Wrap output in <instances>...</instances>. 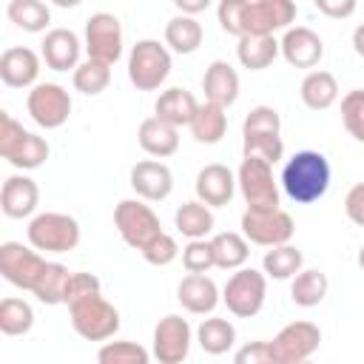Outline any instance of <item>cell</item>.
<instances>
[{
  "label": "cell",
  "mask_w": 364,
  "mask_h": 364,
  "mask_svg": "<svg viewBox=\"0 0 364 364\" xmlns=\"http://www.w3.org/2000/svg\"><path fill=\"white\" fill-rule=\"evenodd\" d=\"M85 51L88 60L114 65L122 57V26L117 14L97 11L85 20Z\"/></svg>",
  "instance_id": "obj_14"
},
{
  "label": "cell",
  "mask_w": 364,
  "mask_h": 364,
  "mask_svg": "<svg viewBox=\"0 0 364 364\" xmlns=\"http://www.w3.org/2000/svg\"><path fill=\"white\" fill-rule=\"evenodd\" d=\"M293 216L284 213L282 208H273V210H253L247 208L242 213V236L253 245H262V247H282L293 239Z\"/></svg>",
  "instance_id": "obj_9"
},
{
  "label": "cell",
  "mask_w": 364,
  "mask_h": 364,
  "mask_svg": "<svg viewBox=\"0 0 364 364\" xmlns=\"http://www.w3.org/2000/svg\"><path fill=\"white\" fill-rule=\"evenodd\" d=\"M74 88L80 91V94H85V97H97V94H102L105 88H108V82H111V65H105V63H97V60H85V63H80L77 68H74Z\"/></svg>",
  "instance_id": "obj_38"
},
{
  "label": "cell",
  "mask_w": 364,
  "mask_h": 364,
  "mask_svg": "<svg viewBox=\"0 0 364 364\" xmlns=\"http://www.w3.org/2000/svg\"><path fill=\"white\" fill-rule=\"evenodd\" d=\"M341 122L353 139L364 142V91L361 88L347 91L341 97Z\"/></svg>",
  "instance_id": "obj_42"
},
{
  "label": "cell",
  "mask_w": 364,
  "mask_h": 364,
  "mask_svg": "<svg viewBox=\"0 0 364 364\" xmlns=\"http://www.w3.org/2000/svg\"><path fill=\"white\" fill-rule=\"evenodd\" d=\"M68 318L77 336L85 341H105L119 330V310L100 293L82 296L68 304Z\"/></svg>",
  "instance_id": "obj_4"
},
{
  "label": "cell",
  "mask_w": 364,
  "mask_h": 364,
  "mask_svg": "<svg viewBox=\"0 0 364 364\" xmlns=\"http://www.w3.org/2000/svg\"><path fill=\"white\" fill-rule=\"evenodd\" d=\"M344 213H347V219L353 225L364 228V182H358V185H353L347 191V196H344Z\"/></svg>",
  "instance_id": "obj_47"
},
{
  "label": "cell",
  "mask_w": 364,
  "mask_h": 364,
  "mask_svg": "<svg viewBox=\"0 0 364 364\" xmlns=\"http://www.w3.org/2000/svg\"><path fill=\"white\" fill-rule=\"evenodd\" d=\"M316 9L333 20H341L355 11V0H316Z\"/></svg>",
  "instance_id": "obj_48"
},
{
  "label": "cell",
  "mask_w": 364,
  "mask_h": 364,
  "mask_svg": "<svg viewBox=\"0 0 364 364\" xmlns=\"http://www.w3.org/2000/svg\"><path fill=\"white\" fill-rule=\"evenodd\" d=\"M40 46V57L51 71H68L80 65V37L71 28H51Z\"/></svg>",
  "instance_id": "obj_21"
},
{
  "label": "cell",
  "mask_w": 364,
  "mask_h": 364,
  "mask_svg": "<svg viewBox=\"0 0 364 364\" xmlns=\"http://www.w3.org/2000/svg\"><path fill=\"white\" fill-rule=\"evenodd\" d=\"M188 128H191V134H193L196 142L213 145V142H219V139L225 136V131H228V114H225L222 105L202 102V105L196 108V117H193V122H191Z\"/></svg>",
  "instance_id": "obj_30"
},
{
  "label": "cell",
  "mask_w": 364,
  "mask_h": 364,
  "mask_svg": "<svg viewBox=\"0 0 364 364\" xmlns=\"http://www.w3.org/2000/svg\"><path fill=\"white\" fill-rule=\"evenodd\" d=\"M171 74V51L159 40H139L128 54V80L136 91H156Z\"/></svg>",
  "instance_id": "obj_7"
},
{
  "label": "cell",
  "mask_w": 364,
  "mask_h": 364,
  "mask_svg": "<svg viewBox=\"0 0 364 364\" xmlns=\"http://www.w3.org/2000/svg\"><path fill=\"white\" fill-rule=\"evenodd\" d=\"M68 282H71V270L60 262H48L37 287H34V296L43 301V304H65V290H68Z\"/></svg>",
  "instance_id": "obj_35"
},
{
  "label": "cell",
  "mask_w": 364,
  "mask_h": 364,
  "mask_svg": "<svg viewBox=\"0 0 364 364\" xmlns=\"http://www.w3.org/2000/svg\"><path fill=\"white\" fill-rule=\"evenodd\" d=\"M37 202H40V188L31 176H23V173H14L3 182V191H0V210L9 216V219H26L37 210Z\"/></svg>",
  "instance_id": "obj_20"
},
{
  "label": "cell",
  "mask_w": 364,
  "mask_h": 364,
  "mask_svg": "<svg viewBox=\"0 0 364 364\" xmlns=\"http://www.w3.org/2000/svg\"><path fill=\"white\" fill-rule=\"evenodd\" d=\"M282 54V46L276 37H242L236 46V57L250 71H264L273 65V60Z\"/></svg>",
  "instance_id": "obj_29"
},
{
  "label": "cell",
  "mask_w": 364,
  "mask_h": 364,
  "mask_svg": "<svg viewBox=\"0 0 364 364\" xmlns=\"http://www.w3.org/2000/svg\"><path fill=\"white\" fill-rule=\"evenodd\" d=\"M353 48H355L358 57H364V23H358L355 31H353Z\"/></svg>",
  "instance_id": "obj_50"
},
{
  "label": "cell",
  "mask_w": 364,
  "mask_h": 364,
  "mask_svg": "<svg viewBox=\"0 0 364 364\" xmlns=\"http://www.w3.org/2000/svg\"><path fill=\"white\" fill-rule=\"evenodd\" d=\"M210 6V0H176V9L185 14V17H193L199 11H205Z\"/></svg>",
  "instance_id": "obj_49"
},
{
  "label": "cell",
  "mask_w": 364,
  "mask_h": 364,
  "mask_svg": "<svg viewBox=\"0 0 364 364\" xmlns=\"http://www.w3.org/2000/svg\"><path fill=\"white\" fill-rule=\"evenodd\" d=\"M196 341L208 355H222L233 347L236 341V327L228 318H202V324L196 327Z\"/></svg>",
  "instance_id": "obj_32"
},
{
  "label": "cell",
  "mask_w": 364,
  "mask_h": 364,
  "mask_svg": "<svg viewBox=\"0 0 364 364\" xmlns=\"http://www.w3.org/2000/svg\"><path fill=\"white\" fill-rule=\"evenodd\" d=\"M233 364H276L273 361V350L270 341H247L236 350Z\"/></svg>",
  "instance_id": "obj_45"
},
{
  "label": "cell",
  "mask_w": 364,
  "mask_h": 364,
  "mask_svg": "<svg viewBox=\"0 0 364 364\" xmlns=\"http://www.w3.org/2000/svg\"><path fill=\"white\" fill-rule=\"evenodd\" d=\"M264 296H267V279L253 267L236 270L222 290V301L236 318H253L264 307Z\"/></svg>",
  "instance_id": "obj_8"
},
{
  "label": "cell",
  "mask_w": 364,
  "mask_h": 364,
  "mask_svg": "<svg viewBox=\"0 0 364 364\" xmlns=\"http://www.w3.org/2000/svg\"><path fill=\"white\" fill-rule=\"evenodd\" d=\"M28 245L34 250H46V253H68L80 245V222L68 213H57V210H46L37 213L28 228Z\"/></svg>",
  "instance_id": "obj_5"
},
{
  "label": "cell",
  "mask_w": 364,
  "mask_h": 364,
  "mask_svg": "<svg viewBox=\"0 0 364 364\" xmlns=\"http://www.w3.org/2000/svg\"><path fill=\"white\" fill-rule=\"evenodd\" d=\"M327 287H330L327 276H324L321 270H313V267H310V270H301V273L293 276L290 299H293V304H299V307H316V304L324 301Z\"/></svg>",
  "instance_id": "obj_33"
},
{
  "label": "cell",
  "mask_w": 364,
  "mask_h": 364,
  "mask_svg": "<svg viewBox=\"0 0 364 364\" xmlns=\"http://www.w3.org/2000/svg\"><path fill=\"white\" fill-rule=\"evenodd\" d=\"M0 156L20 171H34L48 159V142L26 131L9 111L0 114Z\"/></svg>",
  "instance_id": "obj_3"
},
{
  "label": "cell",
  "mask_w": 364,
  "mask_h": 364,
  "mask_svg": "<svg viewBox=\"0 0 364 364\" xmlns=\"http://www.w3.org/2000/svg\"><path fill=\"white\" fill-rule=\"evenodd\" d=\"M196 108H199L196 97H193L188 88L173 85V88H165V91L159 94V100H156V105H154V111H156L154 117H159L162 122H168V125H173V128H182V125H191V122H193Z\"/></svg>",
  "instance_id": "obj_25"
},
{
  "label": "cell",
  "mask_w": 364,
  "mask_h": 364,
  "mask_svg": "<svg viewBox=\"0 0 364 364\" xmlns=\"http://www.w3.org/2000/svg\"><path fill=\"white\" fill-rule=\"evenodd\" d=\"M182 267H185L188 273H202V276H205L210 267H216L210 242H205V239L188 242V245L182 247Z\"/></svg>",
  "instance_id": "obj_43"
},
{
  "label": "cell",
  "mask_w": 364,
  "mask_h": 364,
  "mask_svg": "<svg viewBox=\"0 0 364 364\" xmlns=\"http://www.w3.org/2000/svg\"><path fill=\"white\" fill-rule=\"evenodd\" d=\"M279 46H282V57L293 68H316L318 60L324 57L321 37L307 26H290L284 31V37L279 40Z\"/></svg>",
  "instance_id": "obj_16"
},
{
  "label": "cell",
  "mask_w": 364,
  "mask_h": 364,
  "mask_svg": "<svg viewBox=\"0 0 364 364\" xmlns=\"http://www.w3.org/2000/svg\"><path fill=\"white\" fill-rule=\"evenodd\" d=\"M176 299L179 304L193 313V316H205V313H213L216 304H219V287L210 276H202V273H188L179 287H176Z\"/></svg>",
  "instance_id": "obj_22"
},
{
  "label": "cell",
  "mask_w": 364,
  "mask_h": 364,
  "mask_svg": "<svg viewBox=\"0 0 364 364\" xmlns=\"http://www.w3.org/2000/svg\"><path fill=\"white\" fill-rule=\"evenodd\" d=\"M191 324L188 318L171 313L154 327V358L159 364H182L191 353Z\"/></svg>",
  "instance_id": "obj_15"
},
{
  "label": "cell",
  "mask_w": 364,
  "mask_h": 364,
  "mask_svg": "<svg viewBox=\"0 0 364 364\" xmlns=\"http://www.w3.org/2000/svg\"><path fill=\"white\" fill-rule=\"evenodd\" d=\"M151 355L136 341H105L97 350V364H148Z\"/></svg>",
  "instance_id": "obj_39"
},
{
  "label": "cell",
  "mask_w": 364,
  "mask_h": 364,
  "mask_svg": "<svg viewBox=\"0 0 364 364\" xmlns=\"http://www.w3.org/2000/svg\"><path fill=\"white\" fill-rule=\"evenodd\" d=\"M114 225H117V233L122 236V242L139 253L162 236L159 216L151 210V205H145L139 199H122L114 208Z\"/></svg>",
  "instance_id": "obj_6"
},
{
  "label": "cell",
  "mask_w": 364,
  "mask_h": 364,
  "mask_svg": "<svg viewBox=\"0 0 364 364\" xmlns=\"http://www.w3.org/2000/svg\"><path fill=\"white\" fill-rule=\"evenodd\" d=\"M136 139H139V148L148 156H156V159L173 156L179 151V128L162 122L159 117L142 119L139 122V131H136Z\"/></svg>",
  "instance_id": "obj_24"
},
{
  "label": "cell",
  "mask_w": 364,
  "mask_h": 364,
  "mask_svg": "<svg viewBox=\"0 0 364 364\" xmlns=\"http://www.w3.org/2000/svg\"><path fill=\"white\" fill-rule=\"evenodd\" d=\"M34 327V310L23 299H3L0 301V333L3 336H26Z\"/></svg>",
  "instance_id": "obj_36"
},
{
  "label": "cell",
  "mask_w": 364,
  "mask_h": 364,
  "mask_svg": "<svg viewBox=\"0 0 364 364\" xmlns=\"http://www.w3.org/2000/svg\"><path fill=\"white\" fill-rule=\"evenodd\" d=\"M222 31L233 37H273L279 28H290L296 20V3L290 0H222L216 6Z\"/></svg>",
  "instance_id": "obj_1"
},
{
  "label": "cell",
  "mask_w": 364,
  "mask_h": 364,
  "mask_svg": "<svg viewBox=\"0 0 364 364\" xmlns=\"http://www.w3.org/2000/svg\"><path fill=\"white\" fill-rule=\"evenodd\" d=\"M301 102L310 108V111H327L336 100H338V82L330 71H310L304 80H301Z\"/></svg>",
  "instance_id": "obj_26"
},
{
  "label": "cell",
  "mask_w": 364,
  "mask_h": 364,
  "mask_svg": "<svg viewBox=\"0 0 364 364\" xmlns=\"http://www.w3.org/2000/svg\"><path fill=\"white\" fill-rule=\"evenodd\" d=\"M26 108H28V117L40 128L54 131V128H63L68 122L71 97L60 82H37L26 97Z\"/></svg>",
  "instance_id": "obj_10"
},
{
  "label": "cell",
  "mask_w": 364,
  "mask_h": 364,
  "mask_svg": "<svg viewBox=\"0 0 364 364\" xmlns=\"http://www.w3.org/2000/svg\"><path fill=\"white\" fill-rule=\"evenodd\" d=\"M9 20L23 28V31H46V26L51 23V9L43 0H11L6 9Z\"/></svg>",
  "instance_id": "obj_34"
},
{
  "label": "cell",
  "mask_w": 364,
  "mask_h": 364,
  "mask_svg": "<svg viewBox=\"0 0 364 364\" xmlns=\"http://www.w3.org/2000/svg\"><path fill=\"white\" fill-rule=\"evenodd\" d=\"M236 185L253 210H273L279 208V185L273 179V165L262 159H242Z\"/></svg>",
  "instance_id": "obj_11"
},
{
  "label": "cell",
  "mask_w": 364,
  "mask_h": 364,
  "mask_svg": "<svg viewBox=\"0 0 364 364\" xmlns=\"http://www.w3.org/2000/svg\"><path fill=\"white\" fill-rule=\"evenodd\" d=\"M202 37H205V31L196 17L176 14L165 23V46L176 54H193L202 46Z\"/></svg>",
  "instance_id": "obj_27"
},
{
  "label": "cell",
  "mask_w": 364,
  "mask_h": 364,
  "mask_svg": "<svg viewBox=\"0 0 364 364\" xmlns=\"http://www.w3.org/2000/svg\"><path fill=\"white\" fill-rule=\"evenodd\" d=\"M176 256H179L176 239L168 236V233H162L156 242H151V245L142 250V259H145L148 264H154V267H165V264H171Z\"/></svg>",
  "instance_id": "obj_44"
},
{
  "label": "cell",
  "mask_w": 364,
  "mask_h": 364,
  "mask_svg": "<svg viewBox=\"0 0 364 364\" xmlns=\"http://www.w3.org/2000/svg\"><path fill=\"white\" fill-rule=\"evenodd\" d=\"M282 188L299 205L318 202L330 188V162H327V156L318 154V151L293 154L282 168Z\"/></svg>",
  "instance_id": "obj_2"
},
{
  "label": "cell",
  "mask_w": 364,
  "mask_h": 364,
  "mask_svg": "<svg viewBox=\"0 0 364 364\" xmlns=\"http://www.w3.org/2000/svg\"><path fill=\"white\" fill-rule=\"evenodd\" d=\"M301 364H313V361H301Z\"/></svg>",
  "instance_id": "obj_52"
},
{
  "label": "cell",
  "mask_w": 364,
  "mask_h": 364,
  "mask_svg": "<svg viewBox=\"0 0 364 364\" xmlns=\"http://www.w3.org/2000/svg\"><path fill=\"white\" fill-rule=\"evenodd\" d=\"M202 91H205V102H213V105H233L236 97H239V74L230 63L225 60H213L202 77Z\"/></svg>",
  "instance_id": "obj_23"
},
{
  "label": "cell",
  "mask_w": 364,
  "mask_h": 364,
  "mask_svg": "<svg viewBox=\"0 0 364 364\" xmlns=\"http://www.w3.org/2000/svg\"><path fill=\"white\" fill-rule=\"evenodd\" d=\"M210 247H213L216 267H222V270H242L245 262H247V256H250L247 239L242 233H233V230L216 233L210 239Z\"/></svg>",
  "instance_id": "obj_31"
},
{
  "label": "cell",
  "mask_w": 364,
  "mask_h": 364,
  "mask_svg": "<svg viewBox=\"0 0 364 364\" xmlns=\"http://www.w3.org/2000/svg\"><path fill=\"white\" fill-rule=\"evenodd\" d=\"M46 264L48 262L37 250H31V247H26L20 242H3L0 245V273H3V279L9 284H14L20 290H31L34 293Z\"/></svg>",
  "instance_id": "obj_13"
},
{
  "label": "cell",
  "mask_w": 364,
  "mask_h": 364,
  "mask_svg": "<svg viewBox=\"0 0 364 364\" xmlns=\"http://www.w3.org/2000/svg\"><path fill=\"white\" fill-rule=\"evenodd\" d=\"M213 222H216V219H213V210H210L208 205H202L199 199L179 205L176 213H173L176 230H179L182 236H188L191 242H193V239H205V236L213 230Z\"/></svg>",
  "instance_id": "obj_28"
},
{
  "label": "cell",
  "mask_w": 364,
  "mask_h": 364,
  "mask_svg": "<svg viewBox=\"0 0 364 364\" xmlns=\"http://www.w3.org/2000/svg\"><path fill=\"white\" fill-rule=\"evenodd\" d=\"M40 74V57L26 46H11L0 54V80L9 88H34Z\"/></svg>",
  "instance_id": "obj_19"
},
{
  "label": "cell",
  "mask_w": 364,
  "mask_h": 364,
  "mask_svg": "<svg viewBox=\"0 0 364 364\" xmlns=\"http://www.w3.org/2000/svg\"><path fill=\"white\" fill-rule=\"evenodd\" d=\"M358 267L364 270V245H361V250H358Z\"/></svg>",
  "instance_id": "obj_51"
},
{
  "label": "cell",
  "mask_w": 364,
  "mask_h": 364,
  "mask_svg": "<svg viewBox=\"0 0 364 364\" xmlns=\"http://www.w3.org/2000/svg\"><path fill=\"white\" fill-rule=\"evenodd\" d=\"M301 250L293 247V245H282V247H270L264 256H262V267L267 276L273 279H293L296 273H301Z\"/></svg>",
  "instance_id": "obj_37"
},
{
  "label": "cell",
  "mask_w": 364,
  "mask_h": 364,
  "mask_svg": "<svg viewBox=\"0 0 364 364\" xmlns=\"http://www.w3.org/2000/svg\"><path fill=\"white\" fill-rule=\"evenodd\" d=\"M131 188L145 202H162L173 191V173H171V168L165 162L142 159V162H136L131 168Z\"/></svg>",
  "instance_id": "obj_17"
},
{
  "label": "cell",
  "mask_w": 364,
  "mask_h": 364,
  "mask_svg": "<svg viewBox=\"0 0 364 364\" xmlns=\"http://www.w3.org/2000/svg\"><path fill=\"white\" fill-rule=\"evenodd\" d=\"M91 293H100V279L94 273H71V282L65 290V304H71L82 296H91Z\"/></svg>",
  "instance_id": "obj_46"
},
{
  "label": "cell",
  "mask_w": 364,
  "mask_h": 364,
  "mask_svg": "<svg viewBox=\"0 0 364 364\" xmlns=\"http://www.w3.org/2000/svg\"><path fill=\"white\" fill-rule=\"evenodd\" d=\"M196 199L208 208H222L233 199L236 193V176L228 165H219V162H210L205 165L199 173H196Z\"/></svg>",
  "instance_id": "obj_18"
},
{
  "label": "cell",
  "mask_w": 364,
  "mask_h": 364,
  "mask_svg": "<svg viewBox=\"0 0 364 364\" xmlns=\"http://www.w3.org/2000/svg\"><path fill=\"white\" fill-rule=\"evenodd\" d=\"M242 154L245 159H262L267 165H276L284 156L282 136H242Z\"/></svg>",
  "instance_id": "obj_41"
},
{
  "label": "cell",
  "mask_w": 364,
  "mask_h": 364,
  "mask_svg": "<svg viewBox=\"0 0 364 364\" xmlns=\"http://www.w3.org/2000/svg\"><path fill=\"white\" fill-rule=\"evenodd\" d=\"M318 344H321V330L313 321H290L276 333L270 350L276 364H301L310 361Z\"/></svg>",
  "instance_id": "obj_12"
},
{
  "label": "cell",
  "mask_w": 364,
  "mask_h": 364,
  "mask_svg": "<svg viewBox=\"0 0 364 364\" xmlns=\"http://www.w3.org/2000/svg\"><path fill=\"white\" fill-rule=\"evenodd\" d=\"M279 131H282V117L270 105L250 108L242 122V136H279Z\"/></svg>",
  "instance_id": "obj_40"
}]
</instances>
